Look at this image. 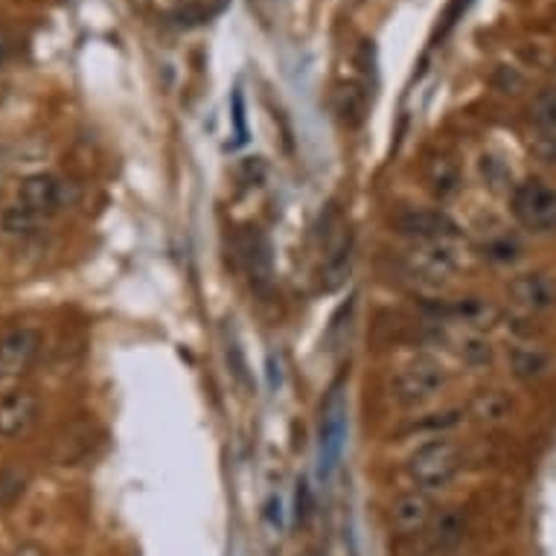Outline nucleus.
<instances>
[{"instance_id":"bb28decb","label":"nucleus","mask_w":556,"mask_h":556,"mask_svg":"<svg viewBox=\"0 0 556 556\" xmlns=\"http://www.w3.org/2000/svg\"><path fill=\"white\" fill-rule=\"evenodd\" d=\"M309 507H312V493H309V483L301 481L298 483V495H294V521L303 525L306 516H309Z\"/></svg>"},{"instance_id":"4be33fe9","label":"nucleus","mask_w":556,"mask_h":556,"mask_svg":"<svg viewBox=\"0 0 556 556\" xmlns=\"http://www.w3.org/2000/svg\"><path fill=\"white\" fill-rule=\"evenodd\" d=\"M3 230L7 233H12V237H29V233H36L45 222L38 219V216H33L29 211H24L21 204H12L10 211L3 213Z\"/></svg>"},{"instance_id":"423d86ee","label":"nucleus","mask_w":556,"mask_h":556,"mask_svg":"<svg viewBox=\"0 0 556 556\" xmlns=\"http://www.w3.org/2000/svg\"><path fill=\"white\" fill-rule=\"evenodd\" d=\"M15 204H21L24 211H29L41 222L53 219L71 204V184L64 181L62 175L33 173L21 181Z\"/></svg>"},{"instance_id":"6e6552de","label":"nucleus","mask_w":556,"mask_h":556,"mask_svg":"<svg viewBox=\"0 0 556 556\" xmlns=\"http://www.w3.org/2000/svg\"><path fill=\"white\" fill-rule=\"evenodd\" d=\"M396 230L410 242H440V239H460V225H457L446 211L429 207V211H417L408 207L393 219Z\"/></svg>"},{"instance_id":"c85d7f7f","label":"nucleus","mask_w":556,"mask_h":556,"mask_svg":"<svg viewBox=\"0 0 556 556\" xmlns=\"http://www.w3.org/2000/svg\"><path fill=\"white\" fill-rule=\"evenodd\" d=\"M10 556H47V554H45V547L36 545V542H21Z\"/></svg>"},{"instance_id":"1a4fd4ad","label":"nucleus","mask_w":556,"mask_h":556,"mask_svg":"<svg viewBox=\"0 0 556 556\" xmlns=\"http://www.w3.org/2000/svg\"><path fill=\"white\" fill-rule=\"evenodd\" d=\"M41 336L33 327H12L0 336V379H18L33 367Z\"/></svg>"},{"instance_id":"ddd939ff","label":"nucleus","mask_w":556,"mask_h":556,"mask_svg":"<svg viewBox=\"0 0 556 556\" xmlns=\"http://www.w3.org/2000/svg\"><path fill=\"white\" fill-rule=\"evenodd\" d=\"M446 315L466 332H486L493 324H498V309L486 298H475V294L448 303Z\"/></svg>"},{"instance_id":"f03ea898","label":"nucleus","mask_w":556,"mask_h":556,"mask_svg":"<svg viewBox=\"0 0 556 556\" xmlns=\"http://www.w3.org/2000/svg\"><path fill=\"white\" fill-rule=\"evenodd\" d=\"M446 367L434 356L410 358L393 379V400L400 402L402 408H420L446 388Z\"/></svg>"},{"instance_id":"9d476101","label":"nucleus","mask_w":556,"mask_h":556,"mask_svg":"<svg viewBox=\"0 0 556 556\" xmlns=\"http://www.w3.org/2000/svg\"><path fill=\"white\" fill-rule=\"evenodd\" d=\"M38 410H41V402L33 391L27 388H18V391H10L3 400H0V438L15 440L24 438L38 420Z\"/></svg>"},{"instance_id":"f257e3e1","label":"nucleus","mask_w":556,"mask_h":556,"mask_svg":"<svg viewBox=\"0 0 556 556\" xmlns=\"http://www.w3.org/2000/svg\"><path fill=\"white\" fill-rule=\"evenodd\" d=\"M460 446L448 438H434L422 443L408 457V478L420 490H440L460 472Z\"/></svg>"},{"instance_id":"6ab92c4d","label":"nucleus","mask_w":556,"mask_h":556,"mask_svg":"<svg viewBox=\"0 0 556 556\" xmlns=\"http://www.w3.org/2000/svg\"><path fill=\"white\" fill-rule=\"evenodd\" d=\"M222 344H225V362H228L233 382H237L242 391L254 393V374H251V367H248L245 350L239 344L237 332L230 327L222 329Z\"/></svg>"},{"instance_id":"412c9836","label":"nucleus","mask_w":556,"mask_h":556,"mask_svg":"<svg viewBox=\"0 0 556 556\" xmlns=\"http://www.w3.org/2000/svg\"><path fill=\"white\" fill-rule=\"evenodd\" d=\"M481 251L486 260H493V263H498V265L516 263V260L521 256L519 239L510 237V233H495V237L483 239Z\"/></svg>"},{"instance_id":"b1692460","label":"nucleus","mask_w":556,"mask_h":556,"mask_svg":"<svg viewBox=\"0 0 556 556\" xmlns=\"http://www.w3.org/2000/svg\"><path fill=\"white\" fill-rule=\"evenodd\" d=\"M533 123L539 131H556V91H545L533 102Z\"/></svg>"},{"instance_id":"aec40b11","label":"nucleus","mask_w":556,"mask_h":556,"mask_svg":"<svg viewBox=\"0 0 556 556\" xmlns=\"http://www.w3.org/2000/svg\"><path fill=\"white\" fill-rule=\"evenodd\" d=\"M460 358L472 367L493 365V344L483 338V332H466V336L460 338Z\"/></svg>"},{"instance_id":"5701e85b","label":"nucleus","mask_w":556,"mask_h":556,"mask_svg":"<svg viewBox=\"0 0 556 556\" xmlns=\"http://www.w3.org/2000/svg\"><path fill=\"white\" fill-rule=\"evenodd\" d=\"M24 486H27V472L24 469H15V466L3 469L0 472V507H10V504L18 502Z\"/></svg>"},{"instance_id":"c756f323","label":"nucleus","mask_w":556,"mask_h":556,"mask_svg":"<svg viewBox=\"0 0 556 556\" xmlns=\"http://www.w3.org/2000/svg\"><path fill=\"white\" fill-rule=\"evenodd\" d=\"M233 105H237V135L239 140H245V109H242V93L233 97Z\"/></svg>"},{"instance_id":"f3484780","label":"nucleus","mask_w":556,"mask_h":556,"mask_svg":"<svg viewBox=\"0 0 556 556\" xmlns=\"http://www.w3.org/2000/svg\"><path fill=\"white\" fill-rule=\"evenodd\" d=\"M353 260H356V242H353V237H344L332 248V254L327 256V263L320 268L324 292H336V289L346 283V277L353 271Z\"/></svg>"},{"instance_id":"393cba45","label":"nucleus","mask_w":556,"mask_h":556,"mask_svg":"<svg viewBox=\"0 0 556 556\" xmlns=\"http://www.w3.org/2000/svg\"><path fill=\"white\" fill-rule=\"evenodd\" d=\"M365 109H367L365 91L356 88V85H346L344 91H341V114H344V119L358 123V119L365 117Z\"/></svg>"},{"instance_id":"7ed1b4c3","label":"nucleus","mask_w":556,"mask_h":556,"mask_svg":"<svg viewBox=\"0 0 556 556\" xmlns=\"http://www.w3.org/2000/svg\"><path fill=\"white\" fill-rule=\"evenodd\" d=\"M513 216L530 233H556V187L542 178H530L513 190Z\"/></svg>"},{"instance_id":"39448f33","label":"nucleus","mask_w":556,"mask_h":556,"mask_svg":"<svg viewBox=\"0 0 556 556\" xmlns=\"http://www.w3.org/2000/svg\"><path fill=\"white\" fill-rule=\"evenodd\" d=\"M410 274H417L426 283H448L460 265L464 254L455 239H440V242H414L405 254Z\"/></svg>"},{"instance_id":"4468645a","label":"nucleus","mask_w":556,"mask_h":556,"mask_svg":"<svg viewBox=\"0 0 556 556\" xmlns=\"http://www.w3.org/2000/svg\"><path fill=\"white\" fill-rule=\"evenodd\" d=\"M426 530H429L431 547L452 551V547L464 542L466 530H469V516H466L464 507H446L440 516L431 519V525Z\"/></svg>"},{"instance_id":"0eeeda50","label":"nucleus","mask_w":556,"mask_h":556,"mask_svg":"<svg viewBox=\"0 0 556 556\" xmlns=\"http://www.w3.org/2000/svg\"><path fill=\"white\" fill-rule=\"evenodd\" d=\"M507 298L521 315H551L556 312V277L547 271L516 274L507 283Z\"/></svg>"},{"instance_id":"dca6fc26","label":"nucleus","mask_w":556,"mask_h":556,"mask_svg":"<svg viewBox=\"0 0 556 556\" xmlns=\"http://www.w3.org/2000/svg\"><path fill=\"white\" fill-rule=\"evenodd\" d=\"M551 367V353L545 346L533 344V341H521L510 350V374L519 379V382H533V379H542Z\"/></svg>"},{"instance_id":"cd10ccee","label":"nucleus","mask_w":556,"mask_h":556,"mask_svg":"<svg viewBox=\"0 0 556 556\" xmlns=\"http://www.w3.org/2000/svg\"><path fill=\"white\" fill-rule=\"evenodd\" d=\"M268 384L271 391L280 388V358H274V353H268Z\"/></svg>"},{"instance_id":"9b49d317","label":"nucleus","mask_w":556,"mask_h":556,"mask_svg":"<svg viewBox=\"0 0 556 556\" xmlns=\"http://www.w3.org/2000/svg\"><path fill=\"white\" fill-rule=\"evenodd\" d=\"M434 519V502H431L429 490H408L393 498L391 504V525L400 530L402 536H414L422 533Z\"/></svg>"},{"instance_id":"a211bd4d","label":"nucleus","mask_w":556,"mask_h":556,"mask_svg":"<svg viewBox=\"0 0 556 556\" xmlns=\"http://www.w3.org/2000/svg\"><path fill=\"white\" fill-rule=\"evenodd\" d=\"M426 184H429V192L434 199L452 201L464 187V175H460V166L452 157H434L426 166Z\"/></svg>"},{"instance_id":"a878e982","label":"nucleus","mask_w":556,"mask_h":556,"mask_svg":"<svg viewBox=\"0 0 556 556\" xmlns=\"http://www.w3.org/2000/svg\"><path fill=\"white\" fill-rule=\"evenodd\" d=\"M533 149H536L539 157H545L547 164H556V131H539Z\"/></svg>"},{"instance_id":"f8f14e48","label":"nucleus","mask_w":556,"mask_h":556,"mask_svg":"<svg viewBox=\"0 0 556 556\" xmlns=\"http://www.w3.org/2000/svg\"><path fill=\"white\" fill-rule=\"evenodd\" d=\"M239 260L245 265L248 280L256 289H268L274 277V260H271V245L265 233H260L256 228L245 230L242 239H239Z\"/></svg>"},{"instance_id":"7c9ffc66","label":"nucleus","mask_w":556,"mask_h":556,"mask_svg":"<svg viewBox=\"0 0 556 556\" xmlns=\"http://www.w3.org/2000/svg\"><path fill=\"white\" fill-rule=\"evenodd\" d=\"M7 62H10V45H7V41H0V67H3Z\"/></svg>"},{"instance_id":"2eb2a0df","label":"nucleus","mask_w":556,"mask_h":556,"mask_svg":"<svg viewBox=\"0 0 556 556\" xmlns=\"http://www.w3.org/2000/svg\"><path fill=\"white\" fill-rule=\"evenodd\" d=\"M513 408H516V400L504 388H490V391H481L469 402V414H472L475 422L481 426H502V422L510 420Z\"/></svg>"},{"instance_id":"2f4dec72","label":"nucleus","mask_w":556,"mask_h":556,"mask_svg":"<svg viewBox=\"0 0 556 556\" xmlns=\"http://www.w3.org/2000/svg\"><path fill=\"white\" fill-rule=\"evenodd\" d=\"M0 184H3V164H0Z\"/></svg>"},{"instance_id":"20e7f679","label":"nucleus","mask_w":556,"mask_h":556,"mask_svg":"<svg viewBox=\"0 0 556 556\" xmlns=\"http://www.w3.org/2000/svg\"><path fill=\"white\" fill-rule=\"evenodd\" d=\"M346 440V400L341 384H332L324 408H320V429H318V464L320 478H329L341 464Z\"/></svg>"}]
</instances>
